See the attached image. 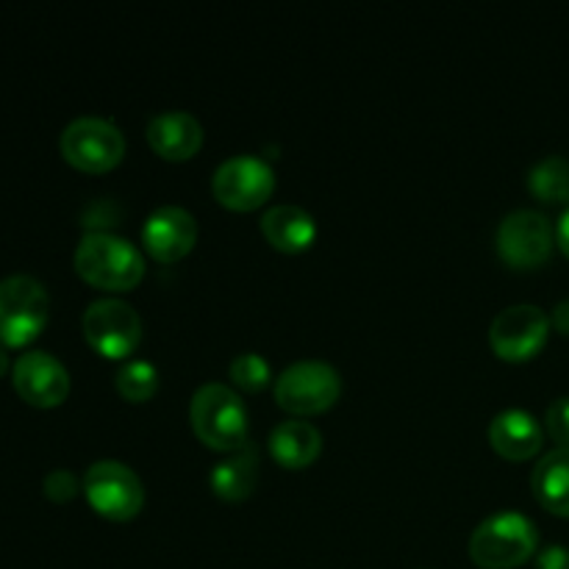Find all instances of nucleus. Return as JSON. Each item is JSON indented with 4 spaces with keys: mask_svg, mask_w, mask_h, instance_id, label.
I'll return each instance as SVG.
<instances>
[{
    "mask_svg": "<svg viewBox=\"0 0 569 569\" xmlns=\"http://www.w3.org/2000/svg\"><path fill=\"white\" fill-rule=\"evenodd\" d=\"M76 270L92 287L126 292L142 281L144 256L126 237L111 231H89L76 248Z\"/></svg>",
    "mask_w": 569,
    "mask_h": 569,
    "instance_id": "obj_1",
    "label": "nucleus"
},
{
    "mask_svg": "<svg viewBox=\"0 0 569 569\" xmlns=\"http://www.w3.org/2000/svg\"><path fill=\"white\" fill-rule=\"evenodd\" d=\"M539 533L531 517L517 509H500L478 522L470 537V556L478 567L511 569L537 553Z\"/></svg>",
    "mask_w": 569,
    "mask_h": 569,
    "instance_id": "obj_2",
    "label": "nucleus"
},
{
    "mask_svg": "<svg viewBox=\"0 0 569 569\" xmlns=\"http://www.w3.org/2000/svg\"><path fill=\"white\" fill-rule=\"evenodd\" d=\"M189 420L194 433L214 450H239L248 445V409L226 383L209 381L192 395Z\"/></svg>",
    "mask_w": 569,
    "mask_h": 569,
    "instance_id": "obj_3",
    "label": "nucleus"
},
{
    "mask_svg": "<svg viewBox=\"0 0 569 569\" xmlns=\"http://www.w3.org/2000/svg\"><path fill=\"white\" fill-rule=\"evenodd\" d=\"M50 298L42 281L17 272L0 281V345H28L48 322Z\"/></svg>",
    "mask_w": 569,
    "mask_h": 569,
    "instance_id": "obj_4",
    "label": "nucleus"
},
{
    "mask_svg": "<svg viewBox=\"0 0 569 569\" xmlns=\"http://www.w3.org/2000/svg\"><path fill=\"white\" fill-rule=\"evenodd\" d=\"M342 392L337 367L320 359H300L276 378V400L295 415H320L331 409Z\"/></svg>",
    "mask_w": 569,
    "mask_h": 569,
    "instance_id": "obj_5",
    "label": "nucleus"
},
{
    "mask_svg": "<svg viewBox=\"0 0 569 569\" xmlns=\"http://www.w3.org/2000/svg\"><path fill=\"white\" fill-rule=\"evenodd\" d=\"M61 156L72 167L87 172H103L126 156V137L111 120L98 114H83L67 122L61 131Z\"/></svg>",
    "mask_w": 569,
    "mask_h": 569,
    "instance_id": "obj_6",
    "label": "nucleus"
},
{
    "mask_svg": "<svg viewBox=\"0 0 569 569\" xmlns=\"http://www.w3.org/2000/svg\"><path fill=\"white\" fill-rule=\"evenodd\" d=\"M83 492L92 509L109 520H131L144 506V487L137 472L114 459L89 465L83 476Z\"/></svg>",
    "mask_w": 569,
    "mask_h": 569,
    "instance_id": "obj_7",
    "label": "nucleus"
},
{
    "mask_svg": "<svg viewBox=\"0 0 569 569\" xmlns=\"http://www.w3.org/2000/svg\"><path fill=\"white\" fill-rule=\"evenodd\" d=\"M276 189V172L270 161L256 153L228 156L211 178V192L222 206L237 211H250L264 203Z\"/></svg>",
    "mask_w": 569,
    "mask_h": 569,
    "instance_id": "obj_8",
    "label": "nucleus"
},
{
    "mask_svg": "<svg viewBox=\"0 0 569 569\" xmlns=\"http://www.w3.org/2000/svg\"><path fill=\"white\" fill-rule=\"evenodd\" d=\"M83 337L98 353L109 359H122L133 353L142 339V320L137 309L120 298L92 300L83 311Z\"/></svg>",
    "mask_w": 569,
    "mask_h": 569,
    "instance_id": "obj_9",
    "label": "nucleus"
},
{
    "mask_svg": "<svg viewBox=\"0 0 569 569\" xmlns=\"http://www.w3.org/2000/svg\"><path fill=\"white\" fill-rule=\"evenodd\" d=\"M550 337V317L533 303H517L498 311L489 326V342L506 361L533 359Z\"/></svg>",
    "mask_w": 569,
    "mask_h": 569,
    "instance_id": "obj_10",
    "label": "nucleus"
},
{
    "mask_svg": "<svg viewBox=\"0 0 569 569\" xmlns=\"http://www.w3.org/2000/svg\"><path fill=\"white\" fill-rule=\"evenodd\" d=\"M556 231L548 217L537 209H517L500 220L498 228V250L506 264L520 267H539L548 261L553 250Z\"/></svg>",
    "mask_w": 569,
    "mask_h": 569,
    "instance_id": "obj_11",
    "label": "nucleus"
},
{
    "mask_svg": "<svg viewBox=\"0 0 569 569\" xmlns=\"http://www.w3.org/2000/svg\"><path fill=\"white\" fill-rule=\"evenodd\" d=\"M11 381L31 406H59L70 392V372L48 350H26L11 367Z\"/></svg>",
    "mask_w": 569,
    "mask_h": 569,
    "instance_id": "obj_12",
    "label": "nucleus"
},
{
    "mask_svg": "<svg viewBox=\"0 0 569 569\" xmlns=\"http://www.w3.org/2000/svg\"><path fill=\"white\" fill-rule=\"evenodd\" d=\"M198 222L183 206H159L142 226V242L148 253L159 261H178L194 248Z\"/></svg>",
    "mask_w": 569,
    "mask_h": 569,
    "instance_id": "obj_13",
    "label": "nucleus"
},
{
    "mask_svg": "<svg viewBox=\"0 0 569 569\" xmlns=\"http://www.w3.org/2000/svg\"><path fill=\"white\" fill-rule=\"evenodd\" d=\"M148 142L164 159H189L203 144V126L198 117L183 109L159 111L148 120Z\"/></svg>",
    "mask_w": 569,
    "mask_h": 569,
    "instance_id": "obj_14",
    "label": "nucleus"
},
{
    "mask_svg": "<svg viewBox=\"0 0 569 569\" xmlns=\"http://www.w3.org/2000/svg\"><path fill=\"white\" fill-rule=\"evenodd\" d=\"M489 442L506 459L526 461L539 453L545 442V431L531 411L503 409L489 422Z\"/></svg>",
    "mask_w": 569,
    "mask_h": 569,
    "instance_id": "obj_15",
    "label": "nucleus"
},
{
    "mask_svg": "<svg viewBox=\"0 0 569 569\" xmlns=\"http://www.w3.org/2000/svg\"><path fill=\"white\" fill-rule=\"evenodd\" d=\"M261 233H264L272 248L298 253V250H306L315 242L317 222L303 206L278 203L270 206L261 217Z\"/></svg>",
    "mask_w": 569,
    "mask_h": 569,
    "instance_id": "obj_16",
    "label": "nucleus"
},
{
    "mask_svg": "<svg viewBox=\"0 0 569 569\" xmlns=\"http://www.w3.org/2000/svg\"><path fill=\"white\" fill-rule=\"evenodd\" d=\"M322 437L311 422L306 420H287L278 422L270 433V453L278 465L289 470L309 467L320 456Z\"/></svg>",
    "mask_w": 569,
    "mask_h": 569,
    "instance_id": "obj_17",
    "label": "nucleus"
},
{
    "mask_svg": "<svg viewBox=\"0 0 569 569\" xmlns=\"http://www.w3.org/2000/svg\"><path fill=\"white\" fill-rule=\"evenodd\" d=\"M531 487L545 509L569 517V448H553L542 456L533 467Z\"/></svg>",
    "mask_w": 569,
    "mask_h": 569,
    "instance_id": "obj_18",
    "label": "nucleus"
},
{
    "mask_svg": "<svg viewBox=\"0 0 569 569\" xmlns=\"http://www.w3.org/2000/svg\"><path fill=\"white\" fill-rule=\"evenodd\" d=\"M256 478H259V459L250 442L211 467V489L222 500L248 498L256 487Z\"/></svg>",
    "mask_w": 569,
    "mask_h": 569,
    "instance_id": "obj_19",
    "label": "nucleus"
},
{
    "mask_svg": "<svg viewBox=\"0 0 569 569\" xmlns=\"http://www.w3.org/2000/svg\"><path fill=\"white\" fill-rule=\"evenodd\" d=\"M528 187L545 203H567L569 200V161L561 156H545L528 172Z\"/></svg>",
    "mask_w": 569,
    "mask_h": 569,
    "instance_id": "obj_20",
    "label": "nucleus"
},
{
    "mask_svg": "<svg viewBox=\"0 0 569 569\" xmlns=\"http://www.w3.org/2000/svg\"><path fill=\"white\" fill-rule=\"evenodd\" d=\"M114 383L122 398L133 400V403H142V400H148L159 389V370L150 361L131 359L117 370Z\"/></svg>",
    "mask_w": 569,
    "mask_h": 569,
    "instance_id": "obj_21",
    "label": "nucleus"
},
{
    "mask_svg": "<svg viewBox=\"0 0 569 569\" xmlns=\"http://www.w3.org/2000/svg\"><path fill=\"white\" fill-rule=\"evenodd\" d=\"M228 372H231L233 383H237V387H242L244 392H259V389L267 387V381H270V376H272L270 365H267L264 356L253 353V350L233 356Z\"/></svg>",
    "mask_w": 569,
    "mask_h": 569,
    "instance_id": "obj_22",
    "label": "nucleus"
},
{
    "mask_svg": "<svg viewBox=\"0 0 569 569\" xmlns=\"http://www.w3.org/2000/svg\"><path fill=\"white\" fill-rule=\"evenodd\" d=\"M545 422H548V433L559 442V448H569V398H556L548 406Z\"/></svg>",
    "mask_w": 569,
    "mask_h": 569,
    "instance_id": "obj_23",
    "label": "nucleus"
},
{
    "mask_svg": "<svg viewBox=\"0 0 569 569\" xmlns=\"http://www.w3.org/2000/svg\"><path fill=\"white\" fill-rule=\"evenodd\" d=\"M78 492V478L72 476L70 470H64V467H59V470H50L48 476H44V495L53 500H70L72 495Z\"/></svg>",
    "mask_w": 569,
    "mask_h": 569,
    "instance_id": "obj_24",
    "label": "nucleus"
},
{
    "mask_svg": "<svg viewBox=\"0 0 569 569\" xmlns=\"http://www.w3.org/2000/svg\"><path fill=\"white\" fill-rule=\"evenodd\" d=\"M537 569H569V548L565 545H548L539 550Z\"/></svg>",
    "mask_w": 569,
    "mask_h": 569,
    "instance_id": "obj_25",
    "label": "nucleus"
},
{
    "mask_svg": "<svg viewBox=\"0 0 569 569\" xmlns=\"http://www.w3.org/2000/svg\"><path fill=\"white\" fill-rule=\"evenodd\" d=\"M550 326H553L559 333H565V337H569V300L556 303L553 317H550Z\"/></svg>",
    "mask_w": 569,
    "mask_h": 569,
    "instance_id": "obj_26",
    "label": "nucleus"
},
{
    "mask_svg": "<svg viewBox=\"0 0 569 569\" xmlns=\"http://www.w3.org/2000/svg\"><path fill=\"white\" fill-rule=\"evenodd\" d=\"M556 244L565 250V256H569V209L556 222Z\"/></svg>",
    "mask_w": 569,
    "mask_h": 569,
    "instance_id": "obj_27",
    "label": "nucleus"
},
{
    "mask_svg": "<svg viewBox=\"0 0 569 569\" xmlns=\"http://www.w3.org/2000/svg\"><path fill=\"white\" fill-rule=\"evenodd\" d=\"M6 370H9V356H6V350L0 348V376H3Z\"/></svg>",
    "mask_w": 569,
    "mask_h": 569,
    "instance_id": "obj_28",
    "label": "nucleus"
}]
</instances>
